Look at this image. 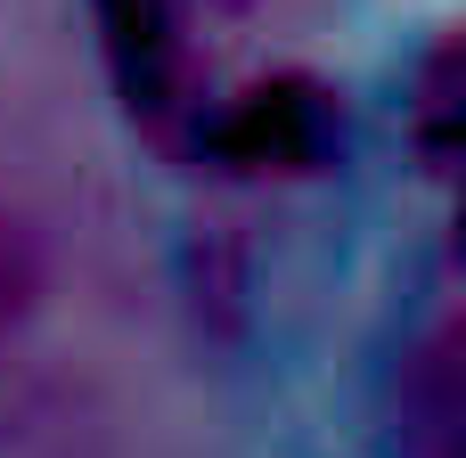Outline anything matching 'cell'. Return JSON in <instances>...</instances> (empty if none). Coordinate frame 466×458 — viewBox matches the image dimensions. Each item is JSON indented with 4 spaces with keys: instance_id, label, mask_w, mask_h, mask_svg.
<instances>
[{
    "instance_id": "obj_1",
    "label": "cell",
    "mask_w": 466,
    "mask_h": 458,
    "mask_svg": "<svg viewBox=\"0 0 466 458\" xmlns=\"http://www.w3.org/2000/svg\"><path fill=\"white\" fill-rule=\"evenodd\" d=\"M106 33H115V57L131 74V90H164V66H172V8L164 0H106Z\"/></svg>"
},
{
    "instance_id": "obj_2",
    "label": "cell",
    "mask_w": 466,
    "mask_h": 458,
    "mask_svg": "<svg viewBox=\"0 0 466 458\" xmlns=\"http://www.w3.org/2000/svg\"><path fill=\"white\" fill-rule=\"evenodd\" d=\"M33 303H41V246L16 213H0V344L33 320Z\"/></svg>"
}]
</instances>
